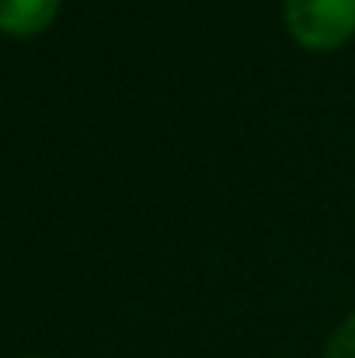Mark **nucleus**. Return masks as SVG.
<instances>
[{"instance_id": "nucleus-2", "label": "nucleus", "mask_w": 355, "mask_h": 358, "mask_svg": "<svg viewBox=\"0 0 355 358\" xmlns=\"http://www.w3.org/2000/svg\"><path fill=\"white\" fill-rule=\"evenodd\" d=\"M60 0H0V31L11 38H32L53 24Z\"/></svg>"}, {"instance_id": "nucleus-3", "label": "nucleus", "mask_w": 355, "mask_h": 358, "mask_svg": "<svg viewBox=\"0 0 355 358\" xmlns=\"http://www.w3.org/2000/svg\"><path fill=\"white\" fill-rule=\"evenodd\" d=\"M324 358H355V313L328 338Z\"/></svg>"}, {"instance_id": "nucleus-1", "label": "nucleus", "mask_w": 355, "mask_h": 358, "mask_svg": "<svg viewBox=\"0 0 355 358\" xmlns=\"http://www.w3.org/2000/svg\"><path fill=\"white\" fill-rule=\"evenodd\" d=\"M289 35L314 52H331L355 35V0H286Z\"/></svg>"}]
</instances>
